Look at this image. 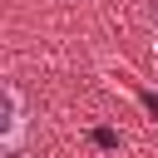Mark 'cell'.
I'll return each mask as SVG.
<instances>
[{
	"label": "cell",
	"instance_id": "6da1fadb",
	"mask_svg": "<svg viewBox=\"0 0 158 158\" xmlns=\"http://www.w3.org/2000/svg\"><path fill=\"white\" fill-rule=\"evenodd\" d=\"M25 138V99H20V89L15 84H5V133H0V143H5V153H15V143Z\"/></svg>",
	"mask_w": 158,
	"mask_h": 158
},
{
	"label": "cell",
	"instance_id": "7a4b0ae2",
	"mask_svg": "<svg viewBox=\"0 0 158 158\" xmlns=\"http://www.w3.org/2000/svg\"><path fill=\"white\" fill-rule=\"evenodd\" d=\"M148 25L158 30V0H148Z\"/></svg>",
	"mask_w": 158,
	"mask_h": 158
}]
</instances>
